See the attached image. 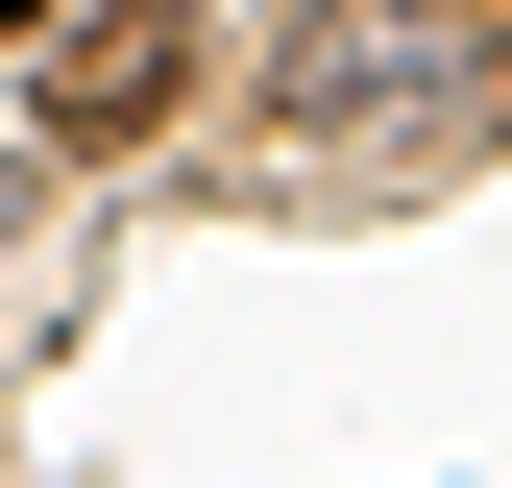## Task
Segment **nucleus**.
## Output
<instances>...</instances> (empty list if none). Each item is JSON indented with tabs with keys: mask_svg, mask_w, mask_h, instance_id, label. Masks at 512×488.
Masks as SVG:
<instances>
[{
	"mask_svg": "<svg viewBox=\"0 0 512 488\" xmlns=\"http://www.w3.org/2000/svg\"><path fill=\"white\" fill-rule=\"evenodd\" d=\"M171 74H196V0H74L49 74H25V147H147Z\"/></svg>",
	"mask_w": 512,
	"mask_h": 488,
	"instance_id": "nucleus-2",
	"label": "nucleus"
},
{
	"mask_svg": "<svg viewBox=\"0 0 512 488\" xmlns=\"http://www.w3.org/2000/svg\"><path fill=\"white\" fill-rule=\"evenodd\" d=\"M439 98H464L439 0H317V25L269 49V122H317V147H342V122H439Z\"/></svg>",
	"mask_w": 512,
	"mask_h": 488,
	"instance_id": "nucleus-1",
	"label": "nucleus"
},
{
	"mask_svg": "<svg viewBox=\"0 0 512 488\" xmlns=\"http://www.w3.org/2000/svg\"><path fill=\"white\" fill-rule=\"evenodd\" d=\"M0 196H25V171H0Z\"/></svg>",
	"mask_w": 512,
	"mask_h": 488,
	"instance_id": "nucleus-4",
	"label": "nucleus"
},
{
	"mask_svg": "<svg viewBox=\"0 0 512 488\" xmlns=\"http://www.w3.org/2000/svg\"><path fill=\"white\" fill-rule=\"evenodd\" d=\"M0 25H74V0H0Z\"/></svg>",
	"mask_w": 512,
	"mask_h": 488,
	"instance_id": "nucleus-3",
	"label": "nucleus"
}]
</instances>
